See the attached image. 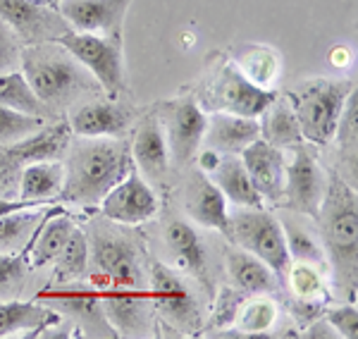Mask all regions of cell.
<instances>
[{"label":"cell","mask_w":358,"mask_h":339,"mask_svg":"<svg viewBox=\"0 0 358 339\" xmlns=\"http://www.w3.org/2000/svg\"><path fill=\"white\" fill-rule=\"evenodd\" d=\"M234 65L251 84L261 86V89H270L273 82L280 74V55L268 45L248 43L234 50Z\"/></svg>","instance_id":"29"},{"label":"cell","mask_w":358,"mask_h":339,"mask_svg":"<svg viewBox=\"0 0 358 339\" xmlns=\"http://www.w3.org/2000/svg\"><path fill=\"white\" fill-rule=\"evenodd\" d=\"M131 0H57L55 10L72 31L122 38Z\"/></svg>","instance_id":"14"},{"label":"cell","mask_w":358,"mask_h":339,"mask_svg":"<svg viewBox=\"0 0 358 339\" xmlns=\"http://www.w3.org/2000/svg\"><path fill=\"white\" fill-rule=\"evenodd\" d=\"M277 320V301H273L268 294H253V298L241 301L236 311L234 327L244 337H270L268 330Z\"/></svg>","instance_id":"33"},{"label":"cell","mask_w":358,"mask_h":339,"mask_svg":"<svg viewBox=\"0 0 358 339\" xmlns=\"http://www.w3.org/2000/svg\"><path fill=\"white\" fill-rule=\"evenodd\" d=\"M0 106L15 108V110L27 115H36V117L45 115V103L31 91L24 74L17 70L0 74Z\"/></svg>","instance_id":"35"},{"label":"cell","mask_w":358,"mask_h":339,"mask_svg":"<svg viewBox=\"0 0 358 339\" xmlns=\"http://www.w3.org/2000/svg\"><path fill=\"white\" fill-rule=\"evenodd\" d=\"M234 246L248 251L268 266L277 275L280 282H285V273L289 268L292 258L287 251L282 222L273 210L268 208H241L229 215V227L224 234Z\"/></svg>","instance_id":"5"},{"label":"cell","mask_w":358,"mask_h":339,"mask_svg":"<svg viewBox=\"0 0 358 339\" xmlns=\"http://www.w3.org/2000/svg\"><path fill=\"white\" fill-rule=\"evenodd\" d=\"M167 249L172 251L175 266L184 270L187 275L196 277V282L206 284L210 289V277H208V254L203 239L187 220H172L165 229Z\"/></svg>","instance_id":"22"},{"label":"cell","mask_w":358,"mask_h":339,"mask_svg":"<svg viewBox=\"0 0 358 339\" xmlns=\"http://www.w3.org/2000/svg\"><path fill=\"white\" fill-rule=\"evenodd\" d=\"M148 298L153 301V308L158 311L165 323H170L175 330L196 332L201 325V311L194 291L184 282V277L175 268L155 261L151 266V287Z\"/></svg>","instance_id":"8"},{"label":"cell","mask_w":358,"mask_h":339,"mask_svg":"<svg viewBox=\"0 0 358 339\" xmlns=\"http://www.w3.org/2000/svg\"><path fill=\"white\" fill-rule=\"evenodd\" d=\"M77 227L69 215L67 208L62 205H48L45 215L41 217V222L36 225V229L31 232V237L27 241V263L29 270H38L43 266H50L55 261V256L62 251V246L67 244L72 229Z\"/></svg>","instance_id":"18"},{"label":"cell","mask_w":358,"mask_h":339,"mask_svg":"<svg viewBox=\"0 0 358 339\" xmlns=\"http://www.w3.org/2000/svg\"><path fill=\"white\" fill-rule=\"evenodd\" d=\"M222 153L213 151V148H206L203 153H196V165H199L201 172H206V175H210L213 170L217 168V163H220Z\"/></svg>","instance_id":"44"},{"label":"cell","mask_w":358,"mask_h":339,"mask_svg":"<svg viewBox=\"0 0 358 339\" xmlns=\"http://www.w3.org/2000/svg\"><path fill=\"white\" fill-rule=\"evenodd\" d=\"M72 143V129L69 122L43 124L41 129L31 131L24 139L8 143L5 153L15 160L17 165L38 163V160H60Z\"/></svg>","instance_id":"21"},{"label":"cell","mask_w":358,"mask_h":339,"mask_svg":"<svg viewBox=\"0 0 358 339\" xmlns=\"http://www.w3.org/2000/svg\"><path fill=\"white\" fill-rule=\"evenodd\" d=\"M199 96L201 99H196V103L206 110L234 113L244 117H258L277 99L273 89H261L248 82L232 60L217 62L213 74L201 86Z\"/></svg>","instance_id":"6"},{"label":"cell","mask_w":358,"mask_h":339,"mask_svg":"<svg viewBox=\"0 0 358 339\" xmlns=\"http://www.w3.org/2000/svg\"><path fill=\"white\" fill-rule=\"evenodd\" d=\"M48 3H50V5H55V3H57V0H48Z\"/></svg>","instance_id":"45"},{"label":"cell","mask_w":358,"mask_h":339,"mask_svg":"<svg viewBox=\"0 0 358 339\" xmlns=\"http://www.w3.org/2000/svg\"><path fill=\"white\" fill-rule=\"evenodd\" d=\"M91 284L113 287H141L138 254L129 239L115 237L108 232H96L89 239Z\"/></svg>","instance_id":"9"},{"label":"cell","mask_w":358,"mask_h":339,"mask_svg":"<svg viewBox=\"0 0 358 339\" xmlns=\"http://www.w3.org/2000/svg\"><path fill=\"white\" fill-rule=\"evenodd\" d=\"M208 177L217 184V189L224 194L229 203L239 205V208H265V201L258 194V189L253 187L239 156H222L217 168Z\"/></svg>","instance_id":"24"},{"label":"cell","mask_w":358,"mask_h":339,"mask_svg":"<svg viewBox=\"0 0 358 339\" xmlns=\"http://www.w3.org/2000/svg\"><path fill=\"white\" fill-rule=\"evenodd\" d=\"M356 89L354 79H306L289 91V106L299 120L303 141L315 146H327L334 141L339 115L349 94Z\"/></svg>","instance_id":"4"},{"label":"cell","mask_w":358,"mask_h":339,"mask_svg":"<svg viewBox=\"0 0 358 339\" xmlns=\"http://www.w3.org/2000/svg\"><path fill=\"white\" fill-rule=\"evenodd\" d=\"M60 203L57 199H13V196H0V217L10 215V212H20V210H29V208H45V205Z\"/></svg>","instance_id":"43"},{"label":"cell","mask_w":358,"mask_h":339,"mask_svg":"<svg viewBox=\"0 0 358 339\" xmlns=\"http://www.w3.org/2000/svg\"><path fill=\"white\" fill-rule=\"evenodd\" d=\"M358 101L356 89L349 94L344 103V110L339 115L337 129H334V139L339 143V153L346 165V172L351 175V184L356 182V153H358Z\"/></svg>","instance_id":"36"},{"label":"cell","mask_w":358,"mask_h":339,"mask_svg":"<svg viewBox=\"0 0 358 339\" xmlns=\"http://www.w3.org/2000/svg\"><path fill=\"white\" fill-rule=\"evenodd\" d=\"M315 220L322 227L327 266H332L334 282L344 296L356 301L358 201L354 184L349 187V182L342 180V175L330 172Z\"/></svg>","instance_id":"2"},{"label":"cell","mask_w":358,"mask_h":339,"mask_svg":"<svg viewBox=\"0 0 358 339\" xmlns=\"http://www.w3.org/2000/svg\"><path fill=\"white\" fill-rule=\"evenodd\" d=\"M101 212L117 225H143L158 215V196L153 187L131 168L101 201Z\"/></svg>","instance_id":"12"},{"label":"cell","mask_w":358,"mask_h":339,"mask_svg":"<svg viewBox=\"0 0 358 339\" xmlns=\"http://www.w3.org/2000/svg\"><path fill=\"white\" fill-rule=\"evenodd\" d=\"M131 122V113L117 99L89 101L69 115V129L77 136H120Z\"/></svg>","instance_id":"19"},{"label":"cell","mask_w":358,"mask_h":339,"mask_svg":"<svg viewBox=\"0 0 358 339\" xmlns=\"http://www.w3.org/2000/svg\"><path fill=\"white\" fill-rule=\"evenodd\" d=\"M258 117H261L258 120L261 139L268 141L270 146L285 151V148H294L306 143L301 127H299V120L287 99H275Z\"/></svg>","instance_id":"26"},{"label":"cell","mask_w":358,"mask_h":339,"mask_svg":"<svg viewBox=\"0 0 358 339\" xmlns=\"http://www.w3.org/2000/svg\"><path fill=\"white\" fill-rule=\"evenodd\" d=\"M43 127V117L0 106V143H15Z\"/></svg>","instance_id":"37"},{"label":"cell","mask_w":358,"mask_h":339,"mask_svg":"<svg viewBox=\"0 0 358 339\" xmlns=\"http://www.w3.org/2000/svg\"><path fill=\"white\" fill-rule=\"evenodd\" d=\"M20 67L27 84L45 106H60L72 101L89 86V77L57 41L31 43L20 50Z\"/></svg>","instance_id":"3"},{"label":"cell","mask_w":358,"mask_h":339,"mask_svg":"<svg viewBox=\"0 0 358 339\" xmlns=\"http://www.w3.org/2000/svg\"><path fill=\"white\" fill-rule=\"evenodd\" d=\"M57 43L82 67H86L108 99H117L124 89V53L122 38L98 36V34L65 31Z\"/></svg>","instance_id":"7"},{"label":"cell","mask_w":358,"mask_h":339,"mask_svg":"<svg viewBox=\"0 0 358 339\" xmlns=\"http://www.w3.org/2000/svg\"><path fill=\"white\" fill-rule=\"evenodd\" d=\"M20 38L17 34L0 20V74L15 72L20 65Z\"/></svg>","instance_id":"41"},{"label":"cell","mask_w":358,"mask_h":339,"mask_svg":"<svg viewBox=\"0 0 358 339\" xmlns=\"http://www.w3.org/2000/svg\"><path fill=\"white\" fill-rule=\"evenodd\" d=\"M53 268V277L57 284L77 282L79 277H84L86 270H89V237H86L84 229H72L67 244L55 256Z\"/></svg>","instance_id":"32"},{"label":"cell","mask_w":358,"mask_h":339,"mask_svg":"<svg viewBox=\"0 0 358 339\" xmlns=\"http://www.w3.org/2000/svg\"><path fill=\"white\" fill-rule=\"evenodd\" d=\"M285 282L294 294V303H317L325 306L330 301V291L322 280V270L310 263L292 261L285 273Z\"/></svg>","instance_id":"30"},{"label":"cell","mask_w":358,"mask_h":339,"mask_svg":"<svg viewBox=\"0 0 358 339\" xmlns=\"http://www.w3.org/2000/svg\"><path fill=\"white\" fill-rule=\"evenodd\" d=\"M60 323V315L45 306L29 301H0V339L20 332L41 335L45 327Z\"/></svg>","instance_id":"25"},{"label":"cell","mask_w":358,"mask_h":339,"mask_svg":"<svg viewBox=\"0 0 358 339\" xmlns=\"http://www.w3.org/2000/svg\"><path fill=\"white\" fill-rule=\"evenodd\" d=\"M129 153L136 170H141L143 180L153 184L165 182L167 172H170V148H167V139L158 115H143L138 120L134 134H131Z\"/></svg>","instance_id":"16"},{"label":"cell","mask_w":358,"mask_h":339,"mask_svg":"<svg viewBox=\"0 0 358 339\" xmlns=\"http://www.w3.org/2000/svg\"><path fill=\"white\" fill-rule=\"evenodd\" d=\"M325 320L334 330V335L342 339H356L358 337V311L356 301L344 303V306L325 308Z\"/></svg>","instance_id":"39"},{"label":"cell","mask_w":358,"mask_h":339,"mask_svg":"<svg viewBox=\"0 0 358 339\" xmlns=\"http://www.w3.org/2000/svg\"><path fill=\"white\" fill-rule=\"evenodd\" d=\"M261 139L258 117H244L234 113H213L208 115L203 143L206 148L222 153V156H239L241 151Z\"/></svg>","instance_id":"20"},{"label":"cell","mask_w":358,"mask_h":339,"mask_svg":"<svg viewBox=\"0 0 358 339\" xmlns=\"http://www.w3.org/2000/svg\"><path fill=\"white\" fill-rule=\"evenodd\" d=\"M280 222H282V232H285L287 251H289L292 261L310 263V266L325 270L327 268L325 246H322L320 241L308 232V227L301 225L296 217H289V215H282Z\"/></svg>","instance_id":"31"},{"label":"cell","mask_w":358,"mask_h":339,"mask_svg":"<svg viewBox=\"0 0 358 339\" xmlns=\"http://www.w3.org/2000/svg\"><path fill=\"white\" fill-rule=\"evenodd\" d=\"M155 115L163 124L170 156L179 165L192 163L206 134L208 115L203 108L196 103V99H172L160 103Z\"/></svg>","instance_id":"10"},{"label":"cell","mask_w":358,"mask_h":339,"mask_svg":"<svg viewBox=\"0 0 358 339\" xmlns=\"http://www.w3.org/2000/svg\"><path fill=\"white\" fill-rule=\"evenodd\" d=\"M327 177L317 160L308 148L294 146V160L287 163V184H285V201L289 210L310 215L315 220L320 210L322 196H325Z\"/></svg>","instance_id":"13"},{"label":"cell","mask_w":358,"mask_h":339,"mask_svg":"<svg viewBox=\"0 0 358 339\" xmlns=\"http://www.w3.org/2000/svg\"><path fill=\"white\" fill-rule=\"evenodd\" d=\"M241 301H244V291L239 289H222L215 298V311H213V318L208 323V330L217 332L222 327H229L234 323L236 311H239Z\"/></svg>","instance_id":"38"},{"label":"cell","mask_w":358,"mask_h":339,"mask_svg":"<svg viewBox=\"0 0 358 339\" xmlns=\"http://www.w3.org/2000/svg\"><path fill=\"white\" fill-rule=\"evenodd\" d=\"M184 208L196 225L206 229L227 234L229 227V212H227V199L217 189V184L206 175L196 170L187 182L184 189Z\"/></svg>","instance_id":"17"},{"label":"cell","mask_w":358,"mask_h":339,"mask_svg":"<svg viewBox=\"0 0 358 339\" xmlns=\"http://www.w3.org/2000/svg\"><path fill=\"white\" fill-rule=\"evenodd\" d=\"M239 158L265 203L280 205L285 201L287 184V158L282 148H275L268 141L256 139L239 153Z\"/></svg>","instance_id":"15"},{"label":"cell","mask_w":358,"mask_h":339,"mask_svg":"<svg viewBox=\"0 0 358 339\" xmlns=\"http://www.w3.org/2000/svg\"><path fill=\"white\" fill-rule=\"evenodd\" d=\"M20 165L8 153H0V196H13L20 187Z\"/></svg>","instance_id":"42"},{"label":"cell","mask_w":358,"mask_h":339,"mask_svg":"<svg viewBox=\"0 0 358 339\" xmlns=\"http://www.w3.org/2000/svg\"><path fill=\"white\" fill-rule=\"evenodd\" d=\"M224 263H227V273L234 287L244 294H273L282 287L277 275L265 266L261 258L239 249V246L227 249Z\"/></svg>","instance_id":"23"},{"label":"cell","mask_w":358,"mask_h":339,"mask_svg":"<svg viewBox=\"0 0 358 339\" xmlns=\"http://www.w3.org/2000/svg\"><path fill=\"white\" fill-rule=\"evenodd\" d=\"M38 301L62 306L67 313L77 315V318H82V320H98V315H103L101 298H98L96 287L91 282H84V284L65 282L57 287V289L41 291ZM103 318H106V315H103Z\"/></svg>","instance_id":"28"},{"label":"cell","mask_w":358,"mask_h":339,"mask_svg":"<svg viewBox=\"0 0 358 339\" xmlns=\"http://www.w3.org/2000/svg\"><path fill=\"white\" fill-rule=\"evenodd\" d=\"M29 270L27 263V249L17 254H0V289H10L24 277Z\"/></svg>","instance_id":"40"},{"label":"cell","mask_w":358,"mask_h":339,"mask_svg":"<svg viewBox=\"0 0 358 339\" xmlns=\"http://www.w3.org/2000/svg\"><path fill=\"white\" fill-rule=\"evenodd\" d=\"M134 168L129 143L117 136H82L69 151L60 201L98 203Z\"/></svg>","instance_id":"1"},{"label":"cell","mask_w":358,"mask_h":339,"mask_svg":"<svg viewBox=\"0 0 358 339\" xmlns=\"http://www.w3.org/2000/svg\"><path fill=\"white\" fill-rule=\"evenodd\" d=\"M0 20L24 45L57 41L69 31V24L48 0H0Z\"/></svg>","instance_id":"11"},{"label":"cell","mask_w":358,"mask_h":339,"mask_svg":"<svg viewBox=\"0 0 358 339\" xmlns=\"http://www.w3.org/2000/svg\"><path fill=\"white\" fill-rule=\"evenodd\" d=\"M62 184H65V165L60 160H38L27 163L20 172V192L22 199H57L60 201Z\"/></svg>","instance_id":"27"},{"label":"cell","mask_w":358,"mask_h":339,"mask_svg":"<svg viewBox=\"0 0 358 339\" xmlns=\"http://www.w3.org/2000/svg\"><path fill=\"white\" fill-rule=\"evenodd\" d=\"M45 208H29L0 217V254H17L27 246L31 232L45 215Z\"/></svg>","instance_id":"34"}]
</instances>
